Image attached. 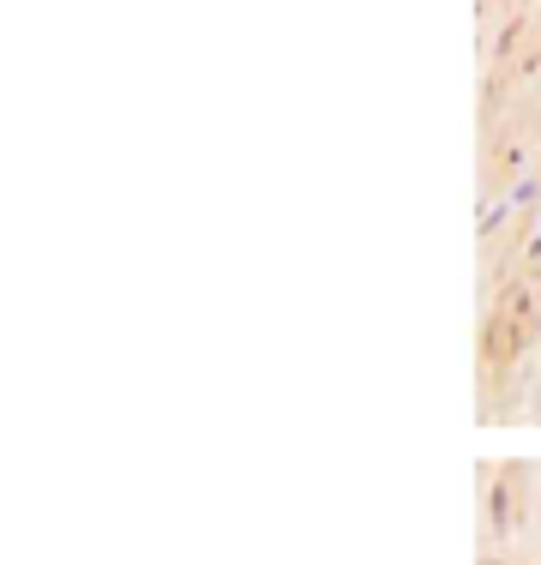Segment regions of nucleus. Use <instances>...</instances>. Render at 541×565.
<instances>
[]
</instances>
